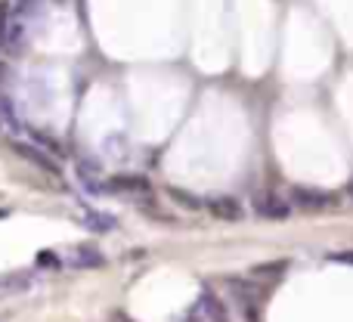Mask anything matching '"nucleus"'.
I'll return each instance as SVG.
<instances>
[{
    "label": "nucleus",
    "mask_w": 353,
    "mask_h": 322,
    "mask_svg": "<svg viewBox=\"0 0 353 322\" xmlns=\"http://www.w3.org/2000/svg\"><path fill=\"white\" fill-rule=\"evenodd\" d=\"M288 270V261H270L251 267V276H263V279H282V273Z\"/></svg>",
    "instance_id": "9"
},
{
    "label": "nucleus",
    "mask_w": 353,
    "mask_h": 322,
    "mask_svg": "<svg viewBox=\"0 0 353 322\" xmlns=\"http://www.w3.org/2000/svg\"><path fill=\"white\" fill-rule=\"evenodd\" d=\"M78 174H81V180H84V183H90V186H97V174H99V170H97V164H93V161H78Z\"/></svg>",
    "instance_id": "13"
},
{
    "label": "nucleus",
    "mask_w": 353,
    "mask_h": 322,
    "mask_svg": "<svg viewBox=\"0 0 353 322\" xmlns=\"http://www.w3.org/2000/svg\"><path fill=\"white\" fill-rule=\"evenodd\" d=\"M288 201L294 208H301V211H323V208L335 205V195L323 192V189H313V186H292Z\"/></svg>",
    "instance_id": "2"
},
{
    "label": "nucleus",
    "mask_w": 353,
    "mask_h": 322,
    "mask_svg": "<svg viewBox=\"0 0 353 322\" xmlns=\"http://www.w3.org/2000/svg\"><path fill=\"white\" fill-rule=\"evenodd\" d=\"M199 310H201V316H205V322H230L226 304L211 292V288H205V292L199 294Z\"/></svg>",
    "instance_id": "5"
},
{
    "label": "nucleus",
    "mask_w": 353,
    "mask_h": 322,
    "mask_svg": "<svg viewBox=\"0 0 353 322\" xmlns=\"http://www.w3.org/2000/svg\"><path fill=\"white\" fill-rule=\"evenodd\" d=\"M12 149H16L19 155H22V159H31L34 164H41L43 170H50V174H59V170H56V164L47 159V155L41 152V149H34V146H28V143H12Z\"/></svg>",
    "instance_id": "7"
},
{
    "label": "nucleus",
    "mask_w": 353,
    "mask_h": 322,
    "mask_svg": "<svg viewBox=\"0 0 353 322\" xmlns=\"http://www.w3.org/2000/svg\"><path fill=\"white\" fill-rule=\"evenodd\" d=\"M347 199L353 201V183H350V186H347Z\"/></svg>",
    "instance_id": "15"
},
{
    "label": "nucleus",
    "mask_w": 353,
    "mask_h": 322,
    "mask_svg": "<svg viewBox=\"0 0 353 322\" xmlns=\"http://www.w3.org/2000/svg\"><path fill=\"white\" fill-rule=\"evenodd\" d=\"M84 223L90 226V230H97V232H112L118 226V220L112 217V214H99V211H87L84 214Z\"/></svg>",
    "instance_id": "8"
},
{
    "label": "nucleus",
    "mask_w": 353,
    "mask_h": 322,
    "mask_svg": "<svg viewBox=\"0 0 353 322\" xmlns=\"http://www.w3.org/2000/svg\"><path fill=\"white\" fill-rule=\"evenodd\" d=\"M332 261H335V263H347V267H353V251H338V254H332Z\"/></svg>",
    "instance_id": "14"
},
{
    "label": "nucleus",
    "mask_w": 353,
    "mask_h": 322,
    "mask_svg": "<svg viewBox=\"0 0 353 322\" xmlns=\"http://www.w3.org/2000/svg\"><path fill=\"white\" fill-rule=\"evenodd\" d=\"M103 189L112 195H128V199H149L152 195V183L140 174H115L109 177Z\"/></svg>",
    "instance_id": "1"
},
{
    "label": "nucleus",
    "mask_w": 353,
    "mask_h": 322,
    "mask_svg": "<svg viewBox=\"0 0 353 322\" xmlns=\"http://www.w3.org/2000/svg\"><path fill=\"white\" fill-rule=\"evenodd\" d=\"M37 12H41V0H16V6H12V19H19V22L37 16Z\"/></svg>",
    "instance_id": "10"
},
{
    "label": "nucleus",
    "mask_w": 353,
    "mask_h": 322,
    "mask_svg": "<svg viewBox=\"0 0 353 322\" xmlns=\"http://www.w3.org/2000/svg\"><path fill=\"white\" fill-rule=\"evenodd\" d=\"M168 195H171V199L176 201V205L180 208H186V211H201V201L195 199V195H189V192H183V189H168Z\"/></svg>",
    "instance_id": "12"
},
{
    "label": "nucleus",
    "mask_w": 353,
    "mask_h": 322,
    "mask_svg": "<svg viewBox=\"0 0 353 322\" xmlns=\"http://www.w3.org/2000/svg\"><path fill=\"white\" fill-rule=\"evenodd\" d=\"M251 208H254V214H261L263 220H285L288 217V201H282L276 192H257L254 199H251Z\"/></svg>",
    "instance_id": "3"
},
{
    "label": "nucleus",
    "mask_w": 353,
    "mask_h": 322,
    "mask_svg": "<svg viewBox=\"0 0 353 322\" xmlns=\"http://www.w3.org/2000/svg\"><path fill=\"white\" fill-rule=\"evenodd\" d=\"M10 25H12V3H10V0H0V50L6 47Z\"/></svg>",
    "instance_id": "11"
},
{
    "label": "nucleus",
    "mask_w": 353,
    "mask_h": 322,
    "mask_svg": "<svg viewBox=\"0 0 353 322\" xmlns=\"http://www.w3.org/2000/svg\"><path fill=\"white\" fill-rule=\"evenodd\" d=\"M205 208H208V211H211L217 220H226V223H236V220L245 217L242 205H239L232 195H214V199L205 201Z\"/></svg>",
    "instance_id": "4"
},
{
    "label": "nucleus",
    "mask_w": 353,
    "mask_h": 322,
    "mask_svg": "<svg viewBox=\"0 0 353 322\" xmlns=\"http://www.w3.org/2000/svg\"><path fill=\"white\" fill-rule=\"evenodd\" d=\"M68 263L78 270H87V267H103V251H97L93 245H78V248L68 254Z\"/></svg>",
    "instance_id": "6"
}]
</instances>
